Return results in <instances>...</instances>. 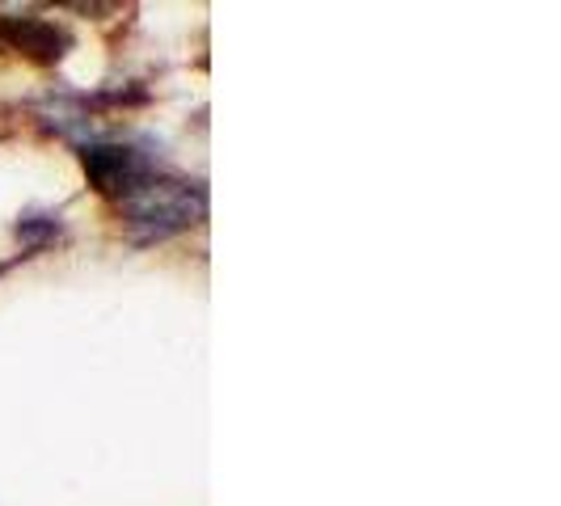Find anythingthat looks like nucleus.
<instances>
[{"label":"nucleus","mask_w":561,"mask_h":506,"mask_svg":"<svg viewBox=\"0 0 561 506\" xmlns=\"http://www.w3.org/2000/svg\"><path fill=\"white\" fill-rule=\"evenodd\" d=\"M0 38L38 64H56L68 51V34L47 18H0Z\"/></svg>","instance_id":"3"},{"label":"nucleus","mask_w":561,"mask_h":506,"mask_svg":"<svg viewBox=\"0 0 561 506\" xmlns=\"http://www.w3.org/2000/svg\"><path fill=\"white\" fill-rule=\"evenodd\" d=\"M127 225L136 228L140 241H161L178 228H191L203 216V191L191 182H169V177H152L140 195L127 203Z\"/></svg>","instance_id":"1"},{"label":"nucleus","mask_w":561,"mask_h":506,"mask_svg":"<svg viewBox=\"0 0 561 506\" xmlns=\"http://www.w3.org/2000/svg\"><path fill=\"white\" fill-rule=\"evenodd\" d=\"M81 165L89 173V182H93V191L106 198H118V203L140 195L144 186L157 177L152 161L136 148H123V143H89L81 152Z\"/></svg>","instance_id":"2"}]
</instances>
